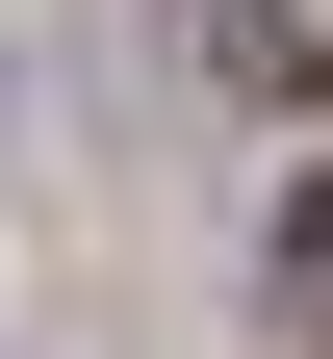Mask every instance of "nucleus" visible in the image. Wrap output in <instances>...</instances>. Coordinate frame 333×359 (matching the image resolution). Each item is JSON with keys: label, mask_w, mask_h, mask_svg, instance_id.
<instances>
[{"label": "nucleus", "mask_w": 333, "mask_h": 359, "mask_svg": "<svg viewBox=\"0 0 333 359\" xmlns=\"http://www.w3.org/2000/svg\"><path fill=\"white\" fill-rule=\"evenodd\" d=\"M282 308H308V334H333V180H308V205H282Z\"/></svg>", "instance_id": "obj_1"}]
</instances>
